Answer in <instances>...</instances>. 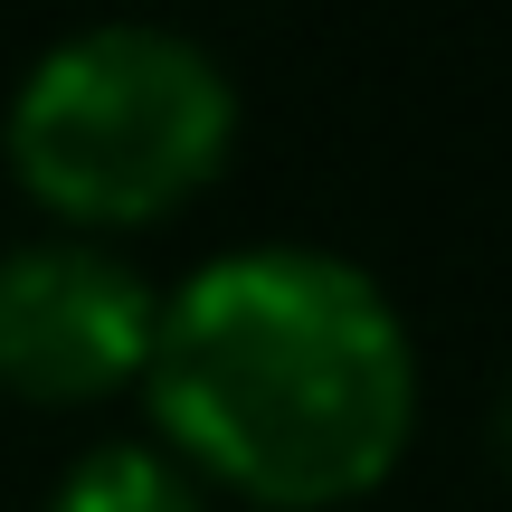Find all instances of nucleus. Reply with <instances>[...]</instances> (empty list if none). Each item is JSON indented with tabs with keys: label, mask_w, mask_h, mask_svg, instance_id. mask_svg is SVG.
Wrapping results in <instances>:
<instances>
[{
	"label": "nucleus",
	"mask_w": 512,
	"mask_h": 512,
	"mask_svg": "<svg viewBox=\"0 0 512 512\" xmlns=\"http://www.w3.org/2000/svg\"><path fill=\"white\" fill-rule=\"evenodd\" d=\"M143 399L171 465L219 475L266 512H332L399 475L418 427V342L351 256L247 247L162 304Z\"/></svg>",
	"instance_id": "1"
},
{
	"label": "nucleus",
	"mask_w": 512,
	"mask_h": 512,
	"mask_svg": "<svg viewBox=\"0 0 512 512\" xmlns=\"http://www.w3.org/2000/svg\"><path fill=\"white\" fill-rule=\"evenodd\" d=\"M10 171L76 228H152L219 181L238 143V86L181 29H76L10 95Z\"/></svg>",
	"instance_id": "2"
},
{
	"label": "nucleus",
	"mask_w": 512,
	"mask_h": 512,
	"mask_svg": "<svg viewBox=\"0 0 512 512\" xmlns=\"http://www.w3.org/2000/svg\"><path fill=\"white\" fill-rule=\"evenodd\" d=\"M162 294L95 238H29L0 256V389L38 408L114 399L143 380Z\"/></svg>",
	"instance_id": "3"
},
{
	"label": "nucleus",
	"mask_w": 512,
	"mask_h": 512,
	"mask_svg": "<svg viewBox=\"0 0 512 512\" xmlns=\"http://www.w3.org/2000/svg\"><path fill=\"white\" fill-rule=\"evenodd\" d=\"M48 512H209V494L190 484V465L152 456V446H95L67 465Z\"/></svg>",
	"instance_id": "4"
}]
</instances>
